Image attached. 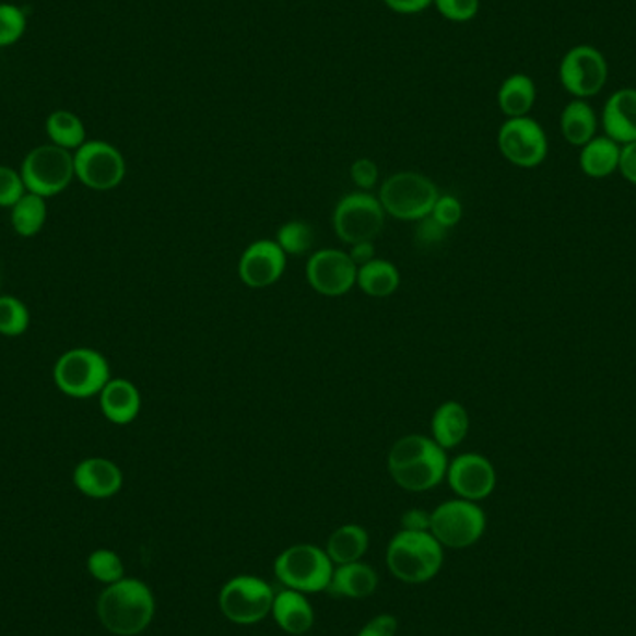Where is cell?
<instances>
[{"label":"cell","mask_w":636,"mask_h":636,"mask_svg":"<svg viewBox=\"0 0 636 636\" xmlns=\"http://www.w3.org/2000/svg\"><path fill=\"white\" fill-rule=\"evenodd\" d=\"M449 458L431 436L410 434L394 441L387 455V471L405 492H428L447 476Z\"/></svg>","instance_id":"6da1fadb"},{"label":"cell","mask_w":636,"mask_h":636,"mask_svg":"<svg viewBox=\"0 0 636 636\" xmlns=\"http://www.w3.org/2000/svg\"><path fill=\"white\" fill-rule=\"evenodd\" d=\"M97 614L114 635H140L155 616V598L142 580L121 579L101 593Z\"/></svg>","instance_id":"7a4b0ae2"},{"label":"cell","mask_w":636,"mask_h":636,"mask_svg":"<svg viewBox=\"0 0 636 636\" xmlns=\"http://www.w3.org/2000/svg\"><path fill=\"white\" fill-rule=\"evenodd\" d=\"M387 568L408 585L434 579L444 566V545L431 532L400 530L387 547Z\"/></svg>","instance_id":"3957f363"},{"label":"cell","mask_w":636,"mask_h":636,"mask_svg":"<svg viewBox=\"0 0 636 636\" xmlns=\"http://www.w3.org/2000/svg\"><path fill=\"white\" fill-rule=\"evenodd\" d=\"M439 198L436 182L419 172H397L380 185L384 211L402 222H419L431 214Z\"/></svg>","instance_id":"277c9868"},{"label":"cell","mask_w":636,"mask_h":636,"mask_svg":"<svg viewBox=\"0 0 636 636\" xmlns=\"http://www.w3.org/2000/svg\"><path fill=\"white\" fill-rule=\"evenodd\" d=\"M386 211L373 192H350L331 214L333 232L344 244L375 243L386 225Z\"/></svg>","instance_id":"5b68a950"},{"label":"cell","mask_w":636,"mask_h":636,"mask_svg":"<svg viewBox=\"0 0 636 636\" xmlns=\"http://www.w3.org/2000/svg\"><path fill=\"white\" fill-rule=\"evenodd\" d=\"M275 577L288 588L302 593L328 590L333 562L325 550L311 543H299L283 551L274 564Z\"/></svg>","instance_id":"8992f818"},{"label":"cell","mask_w":636,"mask_h":636,"mask_svg":"<svg viewBox=\"0 0 636 636\" xmlns=\"http://www.w3.org/2000/svg\"><path fill=\"white\" fill-rule=\"evenodd\" d=\"M486 514L473 500L452 499L431 511V534L444 547L463 550L481 540Z\"/></svg>","instance_id":"52a82bcc"},{"label":"cell","mask_w":636,"mask_h":636,"mask_svg":"<svg viewBox=\"0 0 636 636\" xmlns=\"http://www.w3.org/2000/svg\"><path fill=\"white\" fill-rule=\"evenodd\" d=\"M108 381V362L92 349L69 350L55 365V384L62 393L73 399L99 394Z\"/></svg>","instance_id":"ba28073f"},{"label":"cell","mask_w":636,"mask_h":636,"mask_svg":"<svg viewBox=\"0 0 636 636\" xmlns=\"http://www.w3.org/2000/svg\"><path fill=\"white\" fill-rule=\"evenodd\" d=\"M73 155L58 145H39L32 150L21 166V177L31 193L49 198L62 192L73 181Z\"/></svg>","instance_id":"9c48e42d"},{"label":"cell","mask_w":636,"mask_h":636,"mask_svg":"<svg viewBox=\"0 0 636 636\" xmlns=\"http://www.w3.org/2000/svg\"><path fill=\"white\" fill-rule=\"evenodd\" d=\"M274 598L269 582L254 575H238L222 588L220 609L233 624H259L272 612Z\"/></svg>","instance_id":"30bf717a"},{"label":"cell","mask_w":636,"mask_h":636,"mask_svg":"<svg viewBox=\"0 0 636 636\" xmlns=\"http://www.w3.org/2000/svg\"><path fill=\"white\" fill-rule=\"evenodd\" d=\"M558 81L574 99H590L609 81V62L592 45H577L562 57Z\"/></svg>","instance_id":"8fae6325"},{"label":"cell","mask_w":636,"mask_h":636,"mask_svg":"<svg viewBox=\"0 0 636 636\" xmlns=\"http://www.w3.org/2000/svg\"><path fill=\"white\" fill-rule=\"evenodd\" d=\"M497 145L500 155L518 168H537L550 151L547 134L530 116L506 119L497 134Z\"/></svg>","instance_id":"7c38bea8"},{"label":"cell","mask_w":636,"mask_h":636,"mask_svg":"<svg viewBox=\"0 0 636 636\" xmlns=\"http://www.w3.org/2000/svg\"><path fill=\"white\" fill-rule=\"evenodd\" d=\"M73 163L79 181L92 190H113L126 179V158L103 140H86L73 155Z\"/></svg>","instance_id":"4fadbf2b"},{"label":"cell","mask_w":636,"mask_h":636,"mask_svg":"<svg viewBox=\"0 0 636 636\" xmlns=\"http://www.w3.org/2000/svg\"><path fill=\"white\" fill-rule=\"evenodd\" d=\"M306 278L315 293L339 298L356 285V262L350 259L349 251L322 248L307 259Z\"/></svg>","instance_id":"5bb4252c"},{"label":"cell","mask_w":636,"mask_h":636,"mask_svg":"<svg viewBox=\"0 0 636 636\" xmlns=\"http://www.w3.org/2000/svg\"><path fill=\"white\" fill-rule=\"evenodd\" d=\"M445 479L460 499L473 503L490 497L497 486V473L493 463L479 452L456 456L455 460L449 462Z\"/></svg>","instance_id":"9a60e30c"},{"label":"cell","mask_w":636,"mask_h":636,"mask_svg":"<svg viewBox=\"0 0 636 636\" xmlns=\"http://www.w3.org/2000/svg\"><path fill=\"white\" fill-rule=\"evenodd\" d=\"M287 269V254L270 238L251 243L238 261V278L246 287L267 288L283 278Z\"/></svg>","instance_id":"2e32d148"},{"label":"cell","mask_w":636,"mask_h":636,"mask_svg":"<svg viewBox=\"0 0 636 636\" xmlns=\"http://www.w3.org/2000/svg\"><path fill=\"white\" fill-rule=\"evenodd\" d=\"M601 127L616 144L636 142V87H620L611 94L601 110Z\"/></svg>","instance_id":"e0dca14e"},{"label":"cell","mask_w":636,"mask_h":636,"mask_svg":"<svg viewBox=\"0 0 636 636\" xmlns=\"http://www.w3.org/2000/svg\"><path fill=\"white\" fill-rule=\"evenodd\" d=\"M73 482L87 497L108 499L123 486V473L106 458H90L76 466Z\"/></svg>","instance_id":"ac0fdd59"},{"label":"cell","mask_w":636,"mask_h":636,"mask_svg":"<svg viewBox=\"0 0 636 636\" xmlns=\"http://www.w3.org/2000/svg\"><path fill=\"white\" fill-rule=\"evenodd\" d=\"M471 419L466 405L447 400L432 415L431 437L444 450L456 449L468 437Z\"/></svg>","instance_id":"d6986e66"},{"label":"cell","mask_w":636,"mask_h":636,"mask_svg":"<svg viewBox=\"0 0 636 636\" xmlns=\"http://www.w3.org/2000/svg\"><path fill=\"white\" fill-rule=\"evenodd\" d=\"M101 410L114 424H129L138 417L142 408V397L138 387L126 378H116L101 391Z\"/></svg>","instance_id":"ffe728a7"},{"label":"cell","mask_w":636,"mask_h":636,"mask_svg":"<svg viewBox=\"0 0 636 636\" xmlns=\"http://www.w3.org/2000/svg\"><path fill=\"white\" fill-rule=\"evenodd\" d=\"M378 588V575L375 569L363 562L343 564L333 569L330 585L326 592L333 598L365 599L373 596Z\"/></svg>","instance_id":"44dd1931"},{"label":"cell","mask_w":636,"mask_h":636,"mask_svg":"<svg viewBox=\"0 0 636 636\" xmlns=\"http://www.w3.org/2000/svg\"><path fill=\"white\" fill-rule=\"evenodd\" d=\"M272 614H274L275 624L288 635L294 636L307 633L315 622V612L306 596L288 588L275 596Z\"/></svg>","instance_id":"7402d4cb"},{"label":"cell","mask_w":636,"mask_h":636,"mask_svg":"<svg viewBox=\"0 0 636 636\" xmlns=\"http://www.w3.org/2000/svg\"><path fill=\"white\" fill-rule=\"evenodd\" d=\"M561 132L575 148L588 144L598 132V114L587 99L569 101L561 114Z\"/></svg>","instance_id":"603a6c76"},{"label":"cell","mask_w":636,"mask_h":636,"mask_svg":"<svg viewBox=\"0 0 636 636\" xmlns=\"http://www.w3.org/2000/svg\"><path fill=\"white\" fill-rule=\"evenodd\" d=\"M537 103V84L525 73H514L505 79L497 92V105L506 118H523Z\"/></svg>","instance_id":"cb8c5ba5"},{"label":"cell","mask_w":636,"mask_h":636,"mask_svg":"<svg viewBox=\"0 0 636 636\" xmlns=\"http://www.w3.org/2000/svg\"><path fill=\"white\" fill-rule=\"evenodd\" d=\"M622 145L609 137H596L580 148V169L592 179H605L617 172Z\"/></svg>","instance_id":"d4e9b609"},{"label":"cell","mask_w":636,"mask_h":636,"mask_svg":"<svg viewBox=\"0 0 636 636\" xmlns=\"http://www.w3.org/2000/svg\"><path fill=\"white\" fill-rule=\"evenodd\" d=\"M357 287L373 298H387L400 287V272L397 264L376 257L357 269Z\"/></svg>","instance_id":"484cf974"},{"label":"cell","mask_w":636,"mask_h":636,"mask_svg":"<svg viewBox=\"0 0 636 636\" xmlns=\"http://www.w3.org/2000/svg\"><path fill=\"white\" fill-rule=\"evenodd\" d=\"M367 530L360 527V525H343V527H339L328 538V545H326V553L330 556V561L333 564H338V566L362 561V556L367 553Z\"/></svg>","instance_id":"4316f807"},{"label":"cell","mask_w":636,"mask_h":636,"mask_svg":"<svg viewBox=\"0 0 636 636\" xmlns=\"http://www.w3.org/2000/svg\"><path fill=\"white\" fill-rule=\"evenodd\" d=\"M50 142L63 150H79L86 142V127L76 114L57 110L50 114L45 123Z\"/></svg>","instance_id":"83f0119b"},{"label":"cell","mask_w":636,"mask_h":636,"mask_svg":"<svg viewBox=\"0 0 636 636\" xmlns=\"http://www.w3.org/2000/svg\"><path fill=\"white\" fill-rule=\"evenodd\" d=\"M47 220V205L45 198L36 193H25L15 205L12 207L13 229L23 237H34L44 229Z\"/></svg>","instance_id":"f1b7e54d"},{"label":"cell","mask_w":636,"mask_h":636,"mask_svg":"<svg viewBox=\"0 0 636 636\" xmlns=\"http://www.w3.org/2000/svg\"><path fill=\"white\" fill-rule=\"evenodd\" d=\"M275 243L280 244L281 250L285 251L287 256H304L313 248L315 233L307 222L293 220V222L281 225L278 235H275Z\"/></svg>","instance_id":"f546056e"},{"label":"cell","mask_w":636,"mask_h":636,"mask_svg":"<svg viewBox=\"0 0 636 636\" xmlns=\"http://www.w3.org/2000/svg\"><path fill=\"white\" fill-rule=\"evenodd\" d=\"M31 313L21 299L0 296V333L7 338H17L28 330Z\"/></svg>","instance_id":"4dcf8cb0"},{"label":"cell","mask_w":636,"mask_h":636,"mask_svg":"<svg viewBox=\"0 0 636 636\" xmlns=\"http://www.w3.org/2000/svg\"><path fill=\"white\" fill-rule=\"evenodd\" d=\"M26 13L23 8L12 2H0V49L12 47L25 36Z\"/></svg>","instance_id":"1f68e13d"},{"label":"cell","mask_w":636,"mask_h":636,"mask_svg":"<svg viewBox=\"0 0 636 636\" xmlns=\"http://www.w3.org/2000/svg\"><path fill=\"white\" fill-rule=\"evenodd\" d=\"M87 569L95 579L106 585H114L123 579V562L114 551H94L87 558Z\"/></svg>","instance_id":"d6a6232c"},{"label":"cell","mask_w":636,"mask_h":636,"mask_svg":"<svg viewBox=\"0 0 636 636\" xmlns=\"http://www.w3.org/2000/svg\"><path fill=\"white\" fill-rule=\"evenodd\" d=\"M437 12L452 23H468L481 10V0H434Z\"/></svg>","instance_id":"836d02e7"},{"label":"cell","mask_w":636,"mask_h":636,"mask_svg":"<svg viewBox=\"0 0 636 636\" xmlns=\"http://www.w3.org/2000/svg\"><path fill=\"white\" fill-rule=\"evenodd\" d=\"M25 182L17 172L0 166V207H13L25 196Z\"/></svg>","instance_id":"e575fe53"},{"label":"cell","mask_w":636,"mask_h":636,"mask_svg":"<svg viewBox=\"0 0 636 636\" xmlns=\"http://www.w3.org/2000/svg\"><path fill=\"white\" fill-rule=\"evenodd\" d=\"M432 216L439 222V224L447 227V229H452L463 216V207L460 200L456 196H450V193H439L437 198L436 205L432 209Z\"/></svg>","instance_id":"d590c367"},{"label":"cell","mask_w":636,"mask_h":636,"mask_svg":"<svg viewBox=\"0 0 636 636\" xmlns=\"http://www.w3.org/2000/svg\"><path fill=\"white\" fill-rule=\"evenodd\" d=\"M447 227L439 224L432 214H428L426 219L419 220L417 227H415V244L421 246V248H434V246H439V244L445 243L447 238Z\"/></svg>","instance_id":"8d00e7d4"},{"label":"cell","mask_w":636,"mask_h":636,"mask_svg":"<svg viewBox=\"0 0 636 636\" xmlns=\"http://www.w3.org/2000/svg\"><path fill=\"white\" fill-rule=\"evenodd\" d=\"M350 177H352V181L360 190L370 192L378 185V177H380L378 164L375 161H370V158H357L356 163L352 164V168H350Z\"/></svg>","instance_id":"74e56055"},{"label":"cell","mask_w":636,"mask_h":636,"mask_svg":"<svg viewBox=\"0 0 636 636\" xmlns=\"http://www.w3.org/2000/svg\"><path fill=\"white\" fill-rule=\"evenodd\" d=\"M399 629L397 617L391 614H380V616L373 617L365 627H363L357 636H394Z\"/></svg>","instance_id":"f35d334b"},{"label":"cell","mask_w":636,"mask_h":636,"mask_svg":"<svg viewBox=\"0 0 636 636\" xmlns=\"http://www.w3.org/2000/svg\"><path fill=\"white\" fill-rule=\"evenodd\" d=\"M617 172L624 175L625 181L636 187V142L622 145V153H620V166Z\"/></svg>","instance_id":"ab89813d"},{"label":"cell","mask_w":636,"mask_h":636,"mask_svg":"<svg viewBox=\"0 0 636 636\" xmlns=\"http://www.w3.org/2000/svg\"><path fill=\"white\" fill-rule=\"evenodd\" d=\"M402 530H412V532H431V514L428 511L413 510L405 511L402 516Z\"/></svg>","instance_id":"60d3db41"},{"label":"cell","mask_w":636,"mask_h":636,"mask_svg":"<svg viewBox=\"0 0 636 636\" xmlns=\"http://www.w3.org/2000/svg\"><path fill=\"white\" fill-rule=\"evenodd\" d=\"M349 256L352 261L356 262L357 269L376 259L375 243H357L350 246Z\"/></svg>","instance_id":"b9f144b4"},{"label":"cell","mask_w":636,"mask_h":636,"mask_svg":"<svg viewBox=\"0 0 636 636\" xmlns=\"http://www.w3.org/2000/svg\"><path fill=\"white\" fill-rule=\"evenodd\" d=\"M397 13H419L434 4V0H384Z\"/></svg>","instance_id":"7bdbcfd3"}]
</instances>
